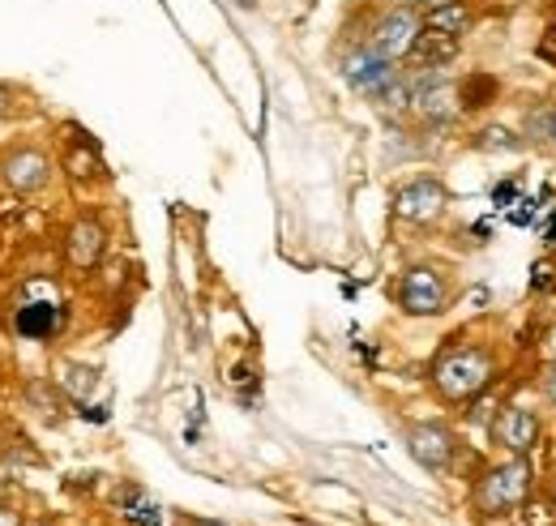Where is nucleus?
<instances>
[{
	"mask_svg": "<svg viewBox=\"0 0 556 526\" xmlns=\"http://www.w3.org/2000/svg\"><path fill=\"white\" fill-rule=\"evenodd\" d=\"M496 377V360L488 347L463 342V347H445L432 360V386L445 402H471L492 386Z\"/></svg>",
	"mask_w": 556,
	"mask_h": 526,
	"instance_id": "nucleus-1",
	"label": "nucleus"
},
{
	"mask_svg": "<svg viewBox=\"0 0 556 526\" xmlns=\"http://www.w3.org/2000/svg\"><path fill=\"white\" fill-rule=\"evenodd\" d=\"M419 30H424V13H419V9L386 4V9L372 17V26H368L364 43H368L372 52H381L386 61H394V65H399V61H407V57H412Z\"/></svg>",
	"mask_w": 556,
	"mask_h": 526,
	"instance_id": "nucleus-2",
	"label": "nucleus"
},
{
	"mask_svg": "<svg viewBox=\"0 0 556 526\" xmlns=\"http://www.w3.org/2000/svg\"><path fill=\"white\" fill-rule=\"evenodd\" d=\"M339 68H343V77H348V86L355 95H364V99H372V103H381L399 82H403V73L394 61H386L381 52H372L368 43H355L348 48L343 57H339Z\"/></svg>",
	"mask_w": 556,
	"mask_h": 526,
	"instance_id": "nucleus-3",
	"label": "nucleus"
},
{
	"mask_svg": "<svg viewBox=\"0 0 556 526\" xmlns=\"http://www.w3.org/2000/svg\"><path fill=\"white\" fill-rule=\"evenodd\" d=\"M412 82V116L424 125H450L458 112H463V99H458V86L441 73V68H419Z\"/></svg>",
	"mask_w": 556,
	"mask_h": 526,
	"instance_id": "nucleus-4",
	"label": "nucleus"
},
{
	"mask_svg": "<svg viewBox=\"0 0 556 526\" xmlns=\"http://www.w3.org/2000/svg\"><path fill=\"white\" fill-rule=\"evenodd\" d=\"M394 300L407 317H437L450 304V283L437 265H412V270H403L399 287H394Z\"/></svg>",
	"mask_w": 556,
	"mask_h": 526,
	"instance_id": "nucleus-5",
	"label": "nucleus"
},
{
	"mask_svg": "<svg viewBox=\"0 0 556 526\" xmlns=\"http://www.w3.org/2000/svg\"><path fill=\"white\" fill-rule=\"evenodd\" d=\"M527 497H531V462L527 459L492 466L484 479H480V488H476V505H480L484 514L518 510Z\"/></svg>",
	"mask_w": 556,
	"mask_h": 526,
	"instance_id": "nucleus-6",
	"label": "nucleus"
},
{
	"mask_svg": "<svg viewBox=\"0 0 556 526\" xmlns=\"http://www.w3.org/2000/svg\"><path fill=\"white\" fill-rule=\"evenodd\" d=\"M540 437H544V424H540V415L527 411V406H501V411L492 415V441H496L505 454H514V459H527V454L540 446Z\"/></svg>",
	"mask_w": 556,
	"mask_h": 526,
	"instance_id": "nucleus-7",
	"label": "nucleus"
},
{
	"mask_svg": "<svg viewBox=\"0 0 556 526\" xmlns=\"http://www.w3.org/2000/svg\"><path fill=\"white\" fill-rule=\"evenodd\" d=\"M445 205H450L445 185L432 180V176H419V180H407V185L394 193V218L424 227V223H437V218L445 214Z\"/></svg>",
	"mask_w": 556,
	"mask_h": 526,
	"instance_id": "nucleus-8",
	"label": "nucleus"
},
{
	"mask_svg": "<svg viewBox=\"0 0 556 526\" xmlns=\"http://www.w3.org/2000/svg\"><path fill=\"white\" fill-rule=\"evenodd\" d=\"M103 253H108V227L99 218L81 214L65 231V262L73 270H94V265L103 262Z\"/></svg>",
	"mask_w": 556,
	"mask_h": 526,
	"instance_id": "nucleus-9",
	"label": "nucleus"
},
{
	"mask_svg": "<svg viewBox=\"0 0 556 526\" xmlns=\"http://www.w3.org/2000/svg\"><path fill=\"white\" fill-rule=\"evenodd\" d=\"M0 172H4V185L13 193H39L52 185V159L43 150H13L0 163Z\"/></svg>",
	"mask_w": 556,
	"mask_h": 526,
	"instance_id": "nucleus-10",
	"label": "nucleus"
},
{
	"mask_svg": "<svg viewBox=\"0 0 556 526\" xmlns=\"http://www.w3.org/2000/svg\"><path fill=\"white\" fill-rule=\"evenodd\" d=\"M407 450H412V459L424 466V471H445L454 454H458V441H454V433L450 428H441V424H419L407 433Z\"/></svg>",
	"mask_w": 556,
	"mask_h": 526,
	"instance_id": "nucleus-11",
	"label": "nucleus"
},
{
	"mask_svg": "<svg viewBox=\"0 0 556 526\" xmlns=\"http://www.w3.org/2000/svg\"><path fill=\"white\" fill-rule=\"evenodd\" d=\"M458 52H463V39H454V35H441V30H419L416 48H412V65L416 68H445L450 61H458Z\"/></svg>",
	"mask_w": 556,
	"mask_h": 526,
	"instance_id": "nucleus-12",
	"label": "nucleus"
},
{
	"mask_svg": "<svg viewBox=\"0 0 556 526\" xmlns=\"http://www.w3.org/2000/svg\"><path fill=\"white\" fill-rule=\"evenodd\" d=\"M424 26H428V30H441V35L463 39V35L476 26V9H471L467 0H450V4L424 9Z\"/></svg>",
	"mask_w": 556,
	"mask_h": 526,
	"instance_id": "nucleus-13",
	"label": "nucleus"
},
{
	"mask_svg": "<svg viewBox=\"0 0 556 526\" xmlns=\"http://www.w3.org/2000/svg\"><path fill=\"white\" fill-rule=\"evenodd\" d=\"M496 95H501V82L492 73H467V82H458L463 112H480L488 103H496Z\"/></svg>",
	"mask_w": 556,
	"mask_h": 526,
	"instance_id": "nucleus-14",
	"label": "nucleus"
},
{
	"mask_svg": "<svg viewBox=\"0 0 556 526\" xmlns=\"http://www.w3.org/2000/svg\"><path fill=\"white\" fill-rule=\"evenodd\" d=\"M56 326H61L56 304H26L17 313V334H26V338H48V334H56Z\"/></svg>",
	"mask_w": 556,
	"mask_h": 526,
	"instance_id": "nucleus-15",
	"label": "nucleus"
},
{
	"mask_svg": "<svg viewBox=\"0 0 556 526\" xmlns=\"http://www.w3.org/2000/svg\"><path fill=\"white\" fill-rule=\"evenodd\" d=\"M522 137L535 146H553L556 150V103H535L522 121Z\"/></svg>",
	"mask_w": 556,
	"mask_h": 526,
	"instance_id": "nucleus-16",
	"label": "nucleus"
},
{
	"mask_svg": "<svg viewBox=\"0 0 556 526\" xmlns=\"http://www.w3.org/2000/svg\"><path fill=\"white\" fill-rule=\"evenodd\" d=\"M65 167H70L73 180H94V176H103V163H99V154H94V146H90V141L73 146L70 159H65Z\"/></svg>",
	"mask_w": 556,
	"mask_h": 526,
	"instance_id": "nucleus-17",
	"label": "nucleus"
},
{
	"mask_svg": "<svg viewBox=\"0 0 556 526\" xmlns=\"http://www.w3.org/2000/svg\"><path fill=\"white\" fill-rule=\"evenodd\" d=\"M476 146H480V150H522V137L501 129V125H492V129H484L476 137Z\"/></svg>",
	"mask_w": 556,
	"mask_h": 526,
	"instance_id": "nucleus-18",
	"label": "nucleus"
},
{
	"mask_svg": "<svg viewBox=\"0 0 556 526\" xmlns=\"http://www.w3.org/2000/svg\"><path fill=\"white\" fill-rule=\"evenodd\" d=\"M522 526H556V501H522Z\"/></svg>",
	"mask_w": 556,
	"mask_h": 526,
	"instance_id": "nucleus-19",
	"label": "nucleus"
},
{
	"mask_svg": "<svg viewBox=\"0 0 556 526\" xmlns=\"http://www.w3.org/2000/svg\"><path fill=\"white\" fill-rule=\"evenodd\" d=\"M492 205H496V210H509V205H518V185H514V180L496 185V189H492Z\"/></svg>",
	"mask_w": 556,
	"mask_h": 526,
	"instance_id": "nucleus-20",
	"label": "nucleus"
},
{
	"mask_svg": "<svg viewBox=\"0 0 556 526\" xmlns=\"http://www.w3.org/2000/svg\"><path fill=\"white\" fill-rule=\"evenodd\" d=\"M540 57H544V61H553V65H556V22L548 26V30H544V39H540Z\"/></svg>",
	"mask_w": 556,
	"mask_h": 526,
	"instance_id": "nucleus-21",
	"label": "nucleus"
},
{
	"mask_svg": "<svg viewBox=\"0 0 556 526\" xmlns=\"http://www.w3.org/2000/svg\"><path fill=\"white\" fill-rule=\"evenodd\" d=\"M0 526H22V518H17L13 510H4V505H0Z\"/></svg>",
	"mask_w": 556,
	"mask_h": 526,
	"instance_id": "nucleus-22",
	"label": "nucleus"
},
{
	"mask_svg": "<svg viewBox=\"0 0 556 526\" xmlns=\"http://www.w3.org/2000/svg\"><path fill=\"white\" fill-rule=\"evenodd\" d=\"M544 390H548V398L556 402V368L548 373V377H544Z\"/></svg>",
	"mask_w": 556,
	"mask_h": 526,
	"instance_id": "nucleus-23",
	"label": "nucleus"
},
{
	"mask_svg": "<svg viewBox=\"0 0 556 526\" xmlns=\"http://www.w3.org/2000/svg\"><path fill=\"white\" fill-rule=\"evenodd\" d=\"M9 103H13V95H9V90H4V86H0V116H4V112H9Z\"/></svg>",
	"mask_w": 556,
	"mask_h": 526,
	"instance_id": "nucleus-24",
	"label": "nucleus"
},
{
	"mask_svg": "<svg viewBox=\"0 0 556 526\" xmlns=\"http://www.w3.org/2000/svg\"><path fill=\"white\" fill-rule=\"evenodd\" d=\"M386 4H403V9H419L424 0H386Z\"/></svg>",
	"mask_w": 556,
	"mask_h": 526,
	"instance_id": "nucleus-25",
	"label": "nucleus"
},
{
	"mask_svg": "<svg viewBox=\"0 0 556 526\" xmlns=\"http://www.w3.org/2000/svg\"><path fill=\"white\" fill-rule=\"evenodd\" d=\"M544 236H548V245L556 249V214H553V223H548V231H544Z\"/></svg>",
	"mask_w": 556,
	"mask_h": 526,
	"instance_id": "nucleus-26",
	"label": "nucleus"
},
{
	"mask_svg": "<svg viewBox=\"0 0 556 526\" xmlns=\"http://www.w3.org/2000/svg\"><path fill=\"white\" fill-rule=\"evenodd\" d=\"M437 4H450V0H424V4H419V13H424V9H437Z\"/></svg>",
	"mask_w": 556,
	"mask_h": 526,
	"instance_id": "nucleus-27",
	"label": "nucleus"
},
{
	"mask_svg": "<svg viewBox=\"0 0 556 526\" xmlns=\"http://www.w3.org/2000/svg\"><path fill=\"white\" fill-rule=\"evenodd\" d=\"M548 497H553V501H556V479H553V492H548Z\"/></svg>",
	"mask_w": 556,
	"mask_h": 526,
	"instance_id": "nucleus-28",
	"label": "nucleus"
}]
</instances>
